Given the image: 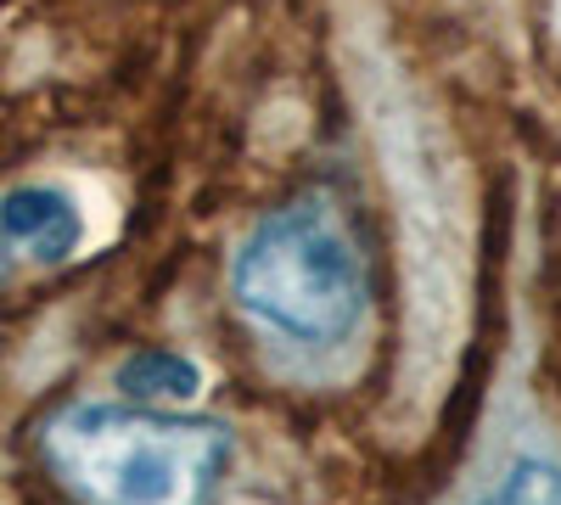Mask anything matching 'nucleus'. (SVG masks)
Returning a JSON list of instances; mask_svg holds the SVG:
<instances>
[{
  "instance_id": "obj_1",
  "label": "nucleus",
  "mask_w": 561,
  "mask_h": 505,
  "mask_svg": "<svg viewBox=\"0 0 561 505\" xmlns=\"http://www.w3.org/2000/svg\"><path fill=\"white\" fill-rule=\"evenodd\" d=\"M45 455L90 505H208L230 467V433L124 404H79L45 433Z\"/></svg>"
},
{
  "instance_id": "obj_2",
  "label": "nucleus",
  "mask_w": 561,
  "mask_h": 505,
  "mask_svg": "<svg viewBox=\"0 0 561 505\" xmlns=\"http://www.w3.org/2000/svg\"><path fill=\"white\" fill-rule=\"evenodd\" d=\"M230 287L248 314L309 348L343 343L365 314V264L325 203L270 214L242 242Z\"/></svg>"
},
{
  "instance_id": "obj_3",
  "label": "nucleus",
  "mask_w": 561,
  "mask_h": 505,
  "mask_svg": "<svg viewBox=\"0 0 561 505\" xmlns=\"http://www.w3.org/2000/svg\"><path fill=\"white\" fill-rule=\"evenodd\" d=\"M0 237L12 248H28L34 259H68L84 237V219L68 192L57 186H18L12 197H0Z\"/></svg>"
},
{
  "instance_id": "obj_4",
  "label": "nucleus",
  "mask_w": 561,
  "mask_h": 505,
  "mask_svg": "<svg viewBox=\"0 0 561 505\" xmlns=\"http://www.w3.org/2000/svg\"><path fill=\"white\" fill-rule=\"evenodd\" d=\"M118 388L129 399H192L203 388V371L197 359H185L174 348H147L118 365Z\"/></svg>"
},
{
  "instance_id": "obj_5",
  "label": "nucleus",
  "mask_w": 561,
  "mask_h": 505,
  "mask_svg": "<svg viewBox=\"0 0 561 505\" xmlns=\"http://www.w3.org/2000/svg\"><path fill=\"white\" fill-rule=\"evenodd\" d=\"M483 505H561V472L550 461H517Z\"/></svg>"
}]
</instances>
